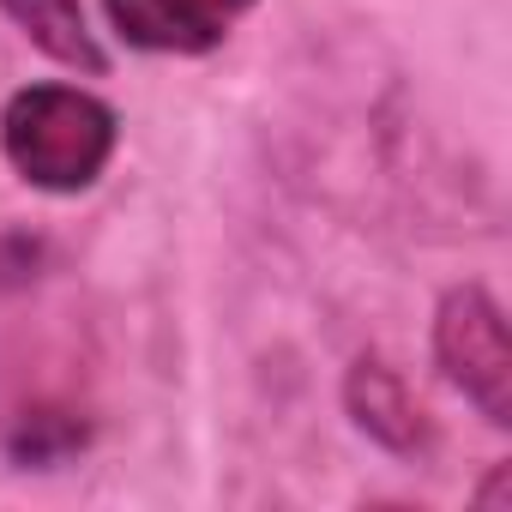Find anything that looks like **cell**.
Returning a JSON list of instances; mask_svg holds the SVG:
<instances>
[{"label": "cell", "mask_w": 512, "mask_h": 512, "mask_svg": "<svg viewBox=\"0 0 512 512\" xmlns=\"http://www.w3.org/2000/svg\"><path fill=\"white\" fill-rule=\"evenodd\" d=\"M193 7H199L205 19H217V25L229 31V19H235V13H247V7H253V0H193Z\"/></svg>", "instance_id": "6"}, {"label": "cell", "mask_w": 512, "mask_h": 512, "mask_svg": "<svg viewBox=\"0 0 512 512\" xmlns=\"http://www.w3.org/2000/svg\"><path fill=\"white\" fill-rule=\"evenodd\" d=\"M0 13H7L49 61L85 73V79H103L109 73V55L97 49L91 25H85V7L79 0H0Z\"/></svg>", "instance_id": "5"}, {"label": "cell", "mask_w": 512, "mask_h": 512, "mask_svg": "<svg viewBox=\"0 0 512 512\" xmlns=\"http://www.w3.org/2000/svg\"><path fill=\"white\" fill-rule=\"evenodd\" d=\"M434 362L440 374L494 422H512V344H506V314L482 284H458L440 296L434 314Z\"/></svg>", "instance_id": "2"}, {"label": "cell", "mask_w": 512, "mask_h": 512, "mask_svg": "<svg viewBox=\"0 0 512 512\" xmlns=\"http://www.w3.org/2000/svg\"><path fill=\"white\" fill-rule=\"evenodd\" d=\"M344 404H350L356 428H362L368 440H380L386 452L416 458V452H428V446H434L428 410L416 404V392L404 386V374H398V368H386L380 356H362V362L350 368V380H344Z\"/></svg>", "instance_id": "3"}, {"label": "cell", "mask_w": 512, "mask_h": 512, "mask_svg": "<svg viewBox=\"0 0 512 512\" xmlns=\"http://www.w3.org/2000/svg\"><path fill=\"white\" fill-rule=\"evenodd\" d=\"M115 139H121L115 109L79 85H31L0 115V151L43 193L91 187L109 169Z\"/></svg>", "instance_id": "1"}, {"label": "cell", "mask_w": 512, "mask_h": 512, "mask_svg": "<svg viewBox=\"0 0 512 512\" xmlns=\"http://www.w3.org/2000/svg\"><path fill=\"white\" fill-rule=\"evenodd\" d=\"M121 43L151 55H205L223 43V25L205 19L193 0H103Z\"/></svg>", "instance_id": "4"}]
</instances>
